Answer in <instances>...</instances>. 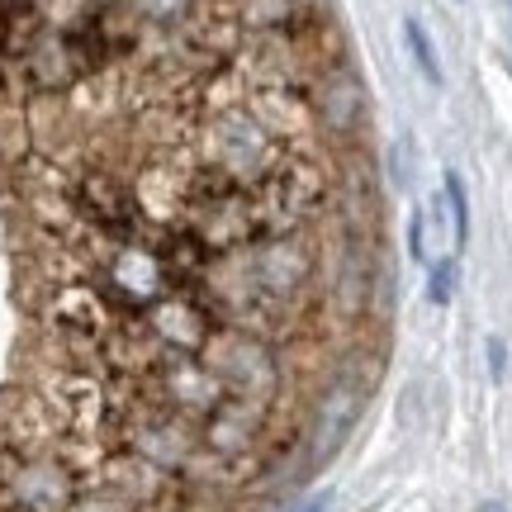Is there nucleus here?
Listing matches in <instances>:
<instances>
[{"label": "nucleus", "mask_w": 512, "mask_h": 512, "mask_svg": "<svg viewBox=\"0 0 512 512\" xmlns=\"http://www.w3.org/2000/svg\"><path fill=\"white\" fill-rule=\"evenodd\" d=\"M309 110L332 143H351L366 128V86H361V76L351 72L347 62H332L313 86Z\"/></svg>", "instance_id": "7ed1b4c3"}, {"label": "nucleus", "mask_w": 512, "mask_h": 512, "mask_svg": "<svg viewBox=\"0 0 512 512\" xmlns=\"http://www.w3.org/2000/svg\"><path fill=\"white\" fill-rule=\"evenodd\" d=\"M200 361L223 380L228 399H247L261 408H275L285 394V366H280V347L242 328H219L200 351Z\"/></svg>", "instance_id": "f257e3e1"}, {"label": "nucleus", "mask_w": 512, "mask_h": 512, "mask_svg": "<svg viewBox=\"0 0 512 512\" xmlns=\"http://www.w3.org/2000/svg\"><path fill=\"white\" fill-rule=\"evenodd\" d=\"M489 356H494V375H503V347L498 342H489Z\"/></svg>", "instance_id": "9d476101"}, {"label": "nucleus", "mask_w": 512, "mask_h": 512, "mask_svg": "<svg viewBox=\"0 0 512 512\" xmlns=\"http://www.w3.org/2000/svg\"><path fill=\"white\" fill-rule=\"evenodd\" d=\"M403 38H408V53H413V62L422 67V76H427L432 86H441V62H437V48H432L427 29H422L418 19H403Z\"/></svg>", "instance_id": "20e7f679"}, {"label": "nucleus", "mask_w": 512, "mask_h": 512, "mask_svg": "<svg viewBox=\"0 0 512 512\" xmlns=\"http://www.w3.org/2000/svg\"><path fill=\"white\" fill-rule=\"evenodd\" d=\"M413 256H418V261H427V219H413Z\"/></svg>", "instance_id": "6e6552de"}, {"label": "nucleus", "mask_w": 512, "mask_h": 512, "mask_svg": "<svg viewBox=\"0 0 512 512\" xmlns=\"http://www.w3.org/2000/svg\"><path fill=\"white\" fill-rule=\"evenodd\" d=\"M72 512H138V508H133L124 494L105 489V484H86V489L76 494V508Z\"/></svg>", "instance_id": "39448f33"}, {"label": "nucleus", "mask_w": 512, "mask_h": 512, "mask_svg": "<svg viewBox=\"0 0 512 512\" xmlns=\"http://www.w3.org/2000/svg\"><path fill=\"white\" fill-rule=\"evenodd\" d=\"M294 512H328V494H313V498H304Z\"/></svg>", "instance_id": "1a4fd4ad"}, {"label": "nucleus", "mask_w": 512, "mask_h": 512, "mask_svg": "<svg viewBox=\"0 0 512 512\" xmlns=\"http://www.w3.org/2000/svg\"><path fill=\"white\" fill-rule=\"evenodd\" d=\"M427 294H432V304H446V299L456 294V256H446V261H437V266H432Z\"/></svg>", "instance_id": "0eeeda50"}, {"label": "nucleus", "mask_w": 512, "mask_h": 512, "mask_svg": "<svg viewBox=\"0 0 512 512\" xmlns=\"http://www.w3.org/2000/svg\"><path fill=\"white\" fill-rule=\"evenodd\" d=\"M479 512H508V508H503V503H484V508H479Z\"/></svg>", "instance_id": "9b49d317"}, {"label": "nucleus", "mask_w": 512, "mask_h": 512, "mask_svg": "<svg viewBox=\"0 0 512 512\" xmlns=\"http://www.w3.org/2000/svg\"><path fill=\"white\" fill-rule=\"evenodd\" d=\"M147 394L171 408V413H181L190 422H204L223 399H228V389L214 370L204 366L200 356H166L162 366L147 375Z\"/></svg>", "instance_id": "f03ea898"}, {"label": "nucleus", "mask_w": 512, "mask_h": 512, "mask_svg": "<svg viewBox=\"0 0 512 512\" xmlns=\"http://www.w3.org/2000/svg\"><path fill=\"white\" fill-rule=\"evenodd\" d=\"M446 204H451V233L465 247V238H470V200H465V185H460L456 171H446Z\"/></svg>", "instance_id": "423d86ee"}]
</instances>
